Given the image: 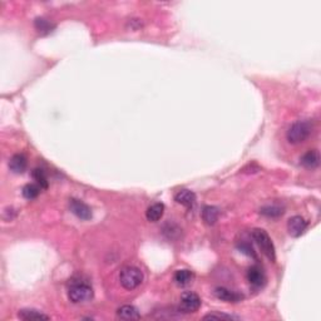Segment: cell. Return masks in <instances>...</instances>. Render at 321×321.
I'll list each match as a JSON object with an SVG mask.
<instances>
[{"label":"cell","mask_w":321,"mask_h":321,"mask_svg":"<svg viewBox=\"0 0 321 321\" xmlns=\"http://www.w3.org/2000/svg\"><path fill=\"white\" fill-rule=\"evenodd\" d=\"M93 289L84 281H74L68 290V298L73 304H83L93 299Z\"/></svg>","instance_id":"1"},{"label":"cell","mask_w":321,"mask_h":321,"mask_svg":"<svg viewBox=\"0 0 321 321\" xmlns=\"http://www.w3.org/2000/svg\"><path fill=\"white\" fill-rule=\"evenodd\" d=\"M143 272L136 266L123 267L120 272V282L126 290H135L143 282Z\"/></svg>","instance_id":"2"},{"label":"cell","mask_w":321,"mask_h":321,"mask_svg":"<svg viewBox=\"0 0 321 321\" xmlns=\"http://www.w3.org/2000/svg\"><path fill=\"white\" fill-rule=\"evenodd\" d=\"M311 132H313V126L309 120H299L290 127L286 133V138L291 144L302 143L310 137Z\"/></svg>","instance_id":"3"},{"label":"cell","mask_w":321,"mask_h":321,"mask_svg":"<svg viewBox=\"0 0 321 321\" xmlns=\"http://www.w3.org/2000/svg\"><path fill=\"white\" fill-rule=\"evenodd\" d=\"M251 236L256 245L260 247L262 254L265 255L269 260L275 261V247L272 243V240L270 239L269 234L262 228H254L251 232Z\"/></svg>","instance_id":"4"},{"label":"cell","mask_w":321,"mask_h":321,"mask_svg":"<svg viewBox=\"0 0 321 321\" xmlns=\"http://www.w3.org/2000/svg\"><path fill=\"white\" fill-rule=\"evenodd\" d=\"M201 307V299L192 291H186L181 295V310L183 313H196Z\"/></svg>","instance_id":"5"},{"label":"cell","mask_w":321,"mask_h":321,"mask_svg":"<svg viewBox=\"0 0 321 321\" xmlns=\"http://www.w3.org/2000/svg\"><path fill=\"white\" fill-rule=\"evenodd\" d=\"M69 210L70 212L73 213L74 216H77L80 220H91L92 219V208L88 206L87 203H84L80 200L72 199L69 201Z\"/></svg>","instance_id":"6"},{"label":"cell","mask_w":321,"mask_h":321,"mask_svg":"<svg viewBox=\"0 0 321 321\" xmlns=\"http://www.w3.org/2000/svg\"><path fill=\"white\" fill-rule=\"evenodd\" d=\"M307 228V221L301 216H294L287 222V230L292 237H300Z\"/></svg>","instance_id":"7"},{"label":"cell","mask_w":321,"mask_h":321,"mask_svg":"<svg viewBox=\"0 0 321 321\" xmlns=\"http://www.w3.org/2000/svg\"><path fill=\"white\" fill-rule=\"evenodd\" d=\"M247 280L255 287H262L266 282V275L260 266H251L247 271Z\"/></svg>","instance_id":"8"},{"label":"cell","mask_w":321,"mask_h":321,"mask_svg":"<svg viewBox=\"0 0 321 321\" xmlns=\"http://www.w3.org/2000/svg\"><path fill=\"white\" fill-rule=\"evenodd\" d=\"M215 296L220 299V300L225 301V302H232V304L240 302L243 299L241 294L232 291V290L227 289V287H216L215 289Z\"/></svg>","instance_id":"9"},{"label":"cell","mask_w":321,"mask_h":321,"mask_svg":"<svg viewBox=\"0 0 321 321\" xmlns=\"http://www.w3.org/2000/svg\"><path fill=\"white\" fill-rule=\"evenodd\" d=\"M28 166V160L23 153H17L9 160V169L15 175H21Z\"/></svg>","instance_id":"10"},{"label":"cell","mask_w":321,"mask_h":321,"mask_svg":"<svg viewBox=\"0 0 321 321\" xmlns=\"http://www.w3.org/2000/svg\"><path fill=\"white\" fill-rule=\"evenodd\" d=\"M301 164L309 169L318 168L320 164V153L316 149H310L301 157Z\"/></svg>","instance_id":"11"},{"label":"cell","mask_w":321,"mask_h":321,"mask_svg":"<svg viewBox=\"0 0 321 321\" xmlns=\"http://www.w3.org/2000/svg\"><path fill=\"white\" fill-rule=\"evenodd\" d=\"M175 201L184 207H193L196 203V195L190 190H181L175 195Z\"/></svg>","instance_id":"12"},{"label":"cell","mask_w":321,"mask_h":321,"mask_svg":"<svg viewBox=\"0 0 321 321\" xmlns=\"http://www.w3.org/2000/svg\"><path fill=\"white\" fill-rule=\"evenodd\" d=\"M117 316L122 320H138L140 314L138 309L133 305H123L117 310Z\"/></svg>","instance_id":"13"},{"label":"cell","mask_w":321,"mask_h":321,"mask_svg":"<svg viewBox=\"0 0 321 321\" xmlns=\"http://www.w3.org/2000/svg\"><path fill=\"white\" fill-rule=\"evenodd\" d=\"M164 213V204L160 202H156V203L151 204L146 211V217L148 221L157 222L162 219Z\"/></svg>","instance_id":"14"},{"label":"cell","mask_w":321,"mask_h":321,"mask_svg":"<svg viewBox=\"0 0 321 321\" xmlns=\"http://www.w3.org/2000/svg\"><path fill=\"white\" fill-rule=\"evenodd\" d=\"M220 216V210L215 206H204L202 208V220L204 221V223L208 226L215 225L219 220Z\"/></svg>","instance_id":"15"},{"label":"cell","mask_w":321,"mask_h":321,"mask_svg":"<svg viewBox=\"0 0 321 321\" xmlns=\"http://www.w3.org/2000/svg\"><path fill=\"white\" fill-rule=\"evenodd\" d=\"M18 316L21 319V320H49V316L47 314L41 313L37 309H21Z\"/></svg>","instance_id":"16"},{"label":"cell","mask_w":321,"mask_h":321,"mask_svg":"<svg viewBox=\"0 0 321 321\" xmlns=\"http://www.w3.org/2000/svg\"><path fill=\"white\" fill-rule=\"evenodd\" d=\"M193 279H195V275H193V272L190 271V270H178L175 274V281L178 286H187V285H190L193 281Z\"/></svg>","instance_id":"17"},{"label":"cell","mask_w":321,"mask_h":321,"mask_svg":"<svg viewBox=\"0 0 321 321\" xmlns=\"http://www.w3.org/2000/svg\"><path fill=\"white\" fill-rule=\"evenodd\" d=\"M40 190L41 188L39 184L28 183L23 187V191H21V193H23L24 199L32 201V200H34L38 197L39 193H40Z\"/></svg>","instance_id":"18"},{"label":"cell","mask_w":321,"mask_h":321,"mask_svg":"<svg viewBox=\"0 0 321 321\" xmlns=\"http://www.w3.org/2000/svg\"><path fill=\"white\" fill-rule=\"evenodd\" d=\"M34 25L35 29L38 30L40 34H49L54 29V25L48 19H44V18H37L34 21Z\"/></svg>","instance_id":"19"},{"label":"cell","mask_w":321,"mask_h":321,"mask_svg":"<svg viewBox=\"0 0 321 321\" xmlns=\"http://www.w3.org/2000/svg\"><path fill=\"white\" fill-rule=\"evenodd\" d=\"M261 215L263 216L269 217V219H276V217H280L283 215V208L280 206H276V204H272V206H263L260 210Z\"/></svg>","instance_id":"20"},{"label":"cell","mask_w":321,"mask_h":321,"mask_svg":"<svg viewBox=\"0 0 321 321\" xmlns=\"http://www.w3.org/2000/svg\"><path fill=\"white\" fill-rule=\"evenodd\" d=\"M32 176L34 178L35 183L39 184L40 188H48V177L43 168H34Z\"/></svg>","instance_id":"21"},{"label":"cell","mask_w":321,"mask_h":321,"mask_svg":"<svg viewBox=\"0 0 321 321\" xmlns=\"http://www.w3.org/2000/svg\"><path fill=\"white\" fill-rule=\"evenodd\" d=\"M237 248H239L240 251L242 252V254H245V255H247V256L256 259V252H255V250H254V247H252L251 243L246 242V241H241V242L237 245Z\"/></svg>","instance_id":"22"},{"label":"cell","mask_w":321,"mask_h":321,"mask_svg":"<svg viewBox=\"0 0 321 321\" xmlns=\"http://www.w3.org/2000/svg\"><path fill=\"white\" fill-rule=\"evenodd\" d=\"M204 320H239V316L235 315H227V314H208V315L204 316Z\"/></svg>","instance_id":"23"}]
</instances>
